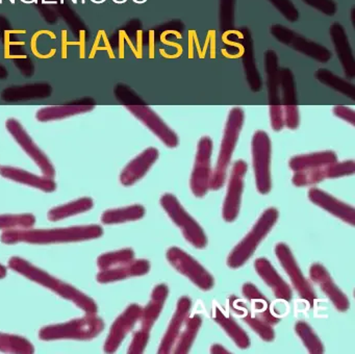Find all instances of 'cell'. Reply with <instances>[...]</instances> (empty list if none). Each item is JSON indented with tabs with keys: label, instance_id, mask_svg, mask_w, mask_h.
Instances as JSON below:
<instances>
[{
	"label": "cell",
	"instance_id": "obj_20",
	"mask_svg": "<svg viewBox=\"0 0 355 354\" xmlns=\"http://www.w3.org/2000/svg\"><path fill=\"white\" fill-rule=\"evenodd\" d=\"M309 198L313 204L323 208L326 212L334 214L351 226L355 225V210L353 206L336 199L334 196L326 193L323 189L311 187L309 191Z\"/></svg>",
	"mask_w": 355,
	"mask_h": 354
},
{
	"label": "cell",
	"instance_id": "obj_44",
	"mask_svg": "<svg viewBox=\"0 0 355 354\" xmlns=\"http://www.w3.org/2000/svg\"><path fill=\"white\" fill-rule=\"evenodd\" d=\"M302 1L307 6L323 12L326 16H334L338 10V6L334 0H302Z\"/></svg>",
	"mask_w": 355,
	"mask_h": 354
},
{
	"label": "cell",
	"instance_id": "obj_45",
	"mask_svg": "<svg viewBox=\"0 0 355 354\" xmlns=\"http://www.w3.org/2000/svg\"><path fill=\"white\" fill-rule=\"evenodd\" d=\"M270 120L274 131H280L284 127V110L282 106H270Z\"/></svg>",
	"mask_w": 355,
	"mask_h": 354
},
{
	"label": "cell",
	"instance_id": "obj_9",
	"mask_svg": "<svg viewBox=\"0 0 355 354\" xmlns=\"http://www.w3.org/2000/svg\"><path fill=\"white\" fill-rule=\"evenodd\" d=\"M169 264L180 274L188 277L195 285L207 292L213 289L215 279L196 260L178 247H171L166 254Z\"/></svg>",
	"mask_w": 355,
	"mask_h": 354
},
{
	"label": "cell",
	"instance_id": "obj_6",
	"mask_svg": "<svg viewBox=\"0 0 355 354\" xmlns=\"http://www.w3.org/2000/svg\"><path fill=\"white\" fill-rule=\"evenodd\" d=\"M162 208H164L172 221L182 229L184 239L198 249L207 247V237L200 225L195 221L180 203L178 198L172 194L162 196Z\"/></svg>",
	"mask_w": 355,
	"mask_h": 354
},
{
	"label": "cell",
	"instance_id": "obj_25",
	"mask_svg": "<svg viewBox=\"0 0 355 354\" xmlns=\"http://www.w3.org/2000/svg\"><path fill=\"white\" fill-rule=\"evenodd\" d=\"M254 268L261 279L273 289L277 299L290 302L293 298V292L290 285L278 274L271 262L266 258H257L254 262Z\"/></svg>",
	"mask_w": 355,
	"mask_h": 354
},
{
	"label": "cell",
	"instance_id": "obj_15",
	"mask_svg": "<svg viewBox=\"0 0 355 354\" xmlns=\"http://www.w3.org/2000/svg\"><path fill=\"white\" fill-rule=\"evenodd\" d=\"M125 108L145 126L148 127L168 148L178 147L180 140L175 131L172 130L153 108L146 104L125 106Z\"/></svg>",
	"mask_w": 355,
	"mask_h": 354
},
{
	"label": "cell",
	"instance_id": "obj_24",
	"mask_svg": "<svg viewBox=\"0 0 355 354\" xmlns=\"http://www.w3.org/2000/svg\"><path fill=\"white\" fill-rule=\"evenodd\" d=\"M168 295H169V289L167 285L164 283L157 285L151 294L150 301L144 308H142L140 318L141 328L138 331L145 337H150L151 329L163 310Z\"/></svg>",
	"mask_w": 355,
	"mask_h": 354
},
{
	"label": "cell",
	"instance_id": "obj_19",
	"mask_svg": "<svg viewBox=\"0 0 355 354\" xmlns=\"http://www.w3.org/2000/svg\"><path fill=\"white\" fill-rule=\"evenodd\" d=\"M240 37L241 50H242V62L244 67L245 76L248 81L251 91L259 92L263 87V81L261 74L257 70V62L254 58V48L250 31L247 27H243L238 31Z\"/></svg>",
	"mask_w": 355,
	"mask_h": 354
},
{
	"label": "cell",
	"instance_id": "obj_5",
	"mask_svg": "<svg viewBox=\"0 0 355 354\" xmlns=\"http://www.w3.org/2000/svg\"><path fill=\"white\" fill-rule=\"evenodd\" d=\"M278 216L279 212L274 208H268L261 214L248 235L232 249L228 255L227 266L230 269L241 268L253 255L257 246L267 237L268 233L277 222Z\"/></svg>",
	"mask_w": 355,
	"mask_h": 354
},
{
	"label": "cell",
	"instance_id": "obj_51",
	"mask_svg": "<svg viewBox=\"0 0 355 354\" xmlns=\"http://www.w3.org/2000/svg\"><path fill=\"white\" fill-rule=\"evenodd\" d=\"M84 33H85L84 31H80V35H82V37H80V41H82V43H83V42L85 41ZM84 52H85V45H84V44H80V58H85Z\"/></svg>",
	"mask_w": 355,
	"mask_h": 354
},
{
	"label": "cell",
	"instance_id": "obj_41",
	"mask_svg": "<svg viewBox=\"0 0 355 354\" xmlns=\"http://www.w3.org/2000/svg\"><path fill=\"white\" fill-rule=\"evenodd\" d=\"M36 224V217L33 214H0L1 230L30 229Z\"/></svg>",
	"mask_w": 355,
	"mask_h": 354
},
{
	"label": "cell",
	"instance_id": "obj_34",
	"mask_svg": "<svg viewBox=\"0 0 355 354\" xmlns=\"http://www.w3.org/2000/svg\"><path fill=\"white\" fill-rule=\"evenodd\" d=\"M201 324H202V319H201L200 314H194L191 318L187 319L184 325V329L180 331L172 352L175 354L189 353L195 339H196Z\"/></svg>",
	"mask_w": 355,
	"mask_h": 354
},
{
	"label": "cell",
	"instance_id": "obj_27",
	"mask_svg": "<svg viewBox=\"0 0 355 354\" xmlns=\"http://www.w3.org/2000/svg\"><path fill=\"white\" fill-rule=\"evenodd\" d=\"M0 175L10 180L16 181L28 187H36L41 191L51 193L57 189V183L53 178L46 176H38L28 171L11 166L0 167Z\"/></svg>",
	"mask_w": 355,
	"mask_h": 354
},
{
	"label": "cell",
	"instance_id": "obj_17",
	"mask_svg": "<svg viewBox=\"0 0 355 354\" xmlns=\"http://www.w3.org/2000/svg\"><path fill=\"white\" fill-rule=\"evenodd\" d=\"M279 89L282 92V110H284V126L288 129L298 128L300 124L299 108L297 104L296 85L294 74L290 68L279 69Z\"/></svg>",
	"mask_w": 355,
	"mask_h": 354
},
{
	"label": "cell",
	"instance_id": "obj_12",
	"mask_svg": "<svg viewBox=\"0 0 355 354\" xmlns=\"http://www.w3.org/2000/svg\"><path fill=\"white\" fill-rule=\"evenodd\" d=\"M355 173L354 160L336 162L318 168L309 170L297 171L292 178L293 185L296 187H307L317 185L328 178H338V177L350 176Z\"/></svg>",
	"mask_w": 355,
	"mask_h": 354
},
{
	"label": "cell",
	"instance_id": "obj_7",
	"mask_svg": "<svg viewBox=\"0 0 355 354\" xmlns=\"http://www.w3.org/2000/svg\"><path fill=\"white\" fill-rule=\"evenodd\" d=\"M252 165L254 170L257 189L263 195H267L272 189L271 180V140L266 131H255L251 142Z\"/></svg>",
	"mask_w": 355,
	"mask_h": 354
},
{
	"label": "cell",
	"instance_id": "obj_14",
	"mask_svg": "<svg viewBox=\"0 0 355 354\" xmlns=\"http://www.w3.org/2000/svg\"><path fill=\"white\" fill-rule=\"evenodd\" d=\"M247 171L248 165L243 160H236L232 165L227 193L222 208V217L226 222H234L238 218Z\"/></svg>",
	"mask_w": 355,
	"mask_h": 354
},
{
	"label": "cell",
	"instance_id": "obj_38",
	"mask_svg": "<svg viewBox=\"0 0 355 354\" xmlns=\"http://www.w3.org/2000/svg\"><path fill=\"white\" fill-rule=\"evenodd\" d=\"M0 352L14 354L35 353V347L26 337L0 332Z\"/></svg>",
	"mask_w": 355,
	"mask_h": 354
},
{
	"label": "cell",
	"instance_id": "obj_46",
	"mask_svg": "<svg viewBox=\"0 0 355 354\" xmlns=\"http://www.w3.org/2000/svg\"><path fill=\"white\" fill-rule=\"evenodd\" d=\"M117 97H119L121 100L135 102V106L145 104L144 101L135 92H132L130 87H125V85H120L117 87Z\"/></svg>",
	"mask_w": 355,
	"mask_h": 354
},
{
	"label": "cell",
	"instance_id": "obj_36",
	"mask_svg": "<svg viewBox=\"0 0 355 354\" xmlns=\"http://www.w3.org/2000/svg\"><path fill=\"white\" fill-rule=\"evenodd\" d=\"M144 206L140 204L126 206V208L107 210L101 216V221L105 224H121L130 221L140 220L144 217Z\"/></svg>",
	"mask_w": 355,
	"mask_h": 354
},
{
	"label": "cell",
	"instance_id": "obj_42",
	"mask_svg": "<svg viewBox=\"0 0 355 354\" xmlns=\"http://www.w3.org/2000/svg\"><path fill=\"white\" fill-rule=\"evenodd\" d=\"M234 4L236 0H220V29L222 33L232 31L234 25Z\"/></svg>",
	"mask_w": 355,
	"mask_h": 354
},
{
	"label": "cell",
	"instance_id": "obj_50",
	"mask_svg": "<svg viewBox=\"0 0 355 354\" xmlns=\"http://www.w3.org/2000/svg\"><path fill=\"white\" fill-rule=\"evenodd\" d=\"M211 353H214V354L230 353V352H228L227 350L225 349V348H223V347H222V346H220V345L211 346Z\"/></svg>",
	"mask_w": 355,
	"mask_h": 354
},
{
	"label": "cell",
	"instance_id": "obj_48",
	"mask_svg": "<svg viewBox=\"0 0 355 354\" xmlns=\"http://www.w3.org/2000/svg\"><path fill=\"white\" fill-rule=\"evenodd\" d=\"M101 31L98 33V35H97L96 41H95L94 46L92 47V50H91L90 56L89 58H93L95 56V54H96V52L98 51V50H107V53H109L110 58H115V56H114L113 50H112L111 45H110L109 40H107V35H105V45L103 46H99L98 44L101 43Z\"/></svg>",
	"mask_w": 355,
	"mask_h": 354
},
{
	"label": "cell",
	"instance_id": "obj_29",
	"mask_svg": "<svg viewBox=\"0 0 355 354\" xmlns=\"http://www.w3.org/2000/svg\"><path fill=\"white\" fill-rule=\"evenodd\" d=\"M211 318L224 329L228 337L234 342L241 349L250 347V339L246 331L236 322L234 318L226 314L219 306H215L211 312Z\"/></svg>",
	"mask_w": 355,
	"mask_h": 354
},
{
	"label": "cell",
	"instance_id": "obj_4",
	"mask_svg": "<svg viewBox=\"0 0 355 354\" xmlns=\"http://www.w3.org/2000/svg\"><path fill=\"white\" fill-rule=\"evenodd\" d=\"M105 329V322L96 314H87L80 319H73L61 324L49 325L39 331V339L42 341L57 339H78L89 341L95 339Z\"/></svg>",
	"mask_w": 355,
	"mask_h": 354
},
{
	"label": "cell",
	"instance_id": "obj_8",
	"mask_svg": "<svg viewBox=\"0 0 355 354\" xmlns=\"http://www.w3.org/2000/svg\"><path fill=\"white\" fill-rule=\"evenodd\" d=\"M270 33L280 43L290 46L299 53L304 54L317 62H327L331 60L332 52L327 47L302 37L284 25H272Z\"/></svg>",
	"mask_w": 355,
	"mask_h": 354
},
{
	"label": "cell",
	"instance_id": "obj_26",
	"mask_svg": "<svg viewBox=\"0 0 355 354\" xmlns=\"http://www.w3.org/2000/svg\"><path fill=\"white\" fill-rule=\"evenodd\" d=\"M230 305L232 310L261 337V339L272 342L275 339V332L272 328V325L268 324L261 317L257 316L247 306L246 303L241 301L236 296H232L230 298Z\"/></svg>",
	"mask_w": 355,
	"mask_h": 354
},
{
	"label": "cell",
	"instance_id": "obj_49",
	"mask_svg": "<svg viewBox=\"0 0 355 354\" xmlns=\"http://www.w3.org/2000/svg\"><path fill=\"white\" fill-rule=\"evenodd\" d=\"M76 45L78 43H70L67 40V31H63V37H62V58H67L68 45Z\"/></svg>",
	"mask_w": 355,
	"mask_h": 354
},
{
	"label": "cell",
	"instance_id": "obj_35",
	"mask_svg": "<svg viewBox=\"0 0 355 354\" xmlns=\"http://www.w3.org/2000/svg\"><path fill=\"white\" fill-rule=\"evenodd\" d=\"M93 206H94V201L92 198H80V199L74 200L69 203L51 208L47 214V218L49 221L57 222V221L88 212V210H92Z\"/></svg>",
	"mask_w": 355,
	"mask_h": 354
},
{
	"label": "cell",
	"instance_id": "obj_11",
	"mask_svg": "<svg viewBox=\"0 0 355 354\" xmlns=\"http://www.w3.org/2000/svg\"><path fill=\"white\" fill-rule=\"evenodd\" d=\"M6 127H7V130L9 131L10 135L17 142L18 145L38 165L44 176L53 178L55 175V169L53 162L49 160V156L37 146L34 140L31 137L28 131L22 126L21 123L16 119L10 118L6 122Z\"/></svg>",
	"mask_w": 355,
	"mask_h": 354
},
{
	"label": "cell",
	"instance_id": "obj_1",
	"mask_svg": "<svg viewBox=\"0 0 355 354\" xmlns=\"http://www.w3.org/2000/svg\"><path fill=\"white\" fill-rule=\"evenodd\" d=\"M103 235V227L99 225L66 227L51 229H18L5 230L0 235V241L8 245L17 243L45 244L72 243L98 239Z\"/></svg>",
	"mask_w": 355,
	"mask_h": 354
},
{
	"label": "cell",
	"instance_id": "obj_30",
	"mask_svg": "<svg viewBox=\"0 0 355 354\" xmlns=\"http://www.w3.org/2000/svg\"><path fill=\"white\" fill-rule=\"evenodd\" d=\"M242 291L245 298L250 301L252 312H255L257 316L261 317L270 325L277 324L278 322H280V318L272 314L271 306H270V302L268 301L267 298L263 297V294L255 285L250 283H246L243 285Z\"/></svg>",
	"mask_w": 355,
	"mask_h": 354
},
{
	"label": "cell",
	"instance_id": "obj_52",
	"mask_svg": "<svg viewBox=\"0 0 355 354\" xmlns=\"http://www.w3.org/2000/svg\"><path fill=\"white\" fill-rule=\"evenodd\" d=\"M7 268L3 264H0V279L5 278L7 276Z\"/></svg>",
	"mask_w": 355,
	"mask_h": 354
},
{
	"label": "cell",
	"instance_id": "obj_37",
	"mask_svg": "<svg viewBox=\"0 0 355 354\" xmlns=\"http://www.w3.org/2000/svg\"><path fill=\"white\" fill-rule=\"evenodd\" d=\"M315 77L320 83L327 85L328 87H331L334 91L347 96V97L350 98V99H355L354 85L350 83V81H347V79L342 78V77L334 74V73H332L331 71L328 70V69H318V70L315 71Z\"/></svg>",
	"mask_w": 355,
	"mask_h": 354
},
{
	"label": "cell",
	"instance_id": "obj_28",
	"mask_svg": "<svg viewBox=\"0 0 355 354\" xmlns=\"http://www.w3.org/2000/svg\"><path fill=\"white\" fill-rule=\"evenodd\" d=\"M150 271V262L146 260H137L122 266L99 271L96 279L99 283H111L123 280L130 277L143 276Z\"/></svg>",
	"mask_w": 355,
	"mask_h": 354
},
{
	"label": "cell",
	"instance_id": "obj_47",
	"mask_svg": "<svg viewBox=\"0 0 355 354\" xmlns=\"http://www.w3.org/2000/svg\"><path fill=\"white\" fill-rule=\"evenodd\" d=\"M334 116L346 121V122L350 123L352 126H354L355 112L352 108H347V106H336L334 108Z\"/></svg>",
	"mask_w": 355,
	"mask_h": 354
},
{
	"label": "cell",
	"instance_id": "obj_22",
	"mask_svg": "<svg viewBox=\"0 0 355 354\" xmlns=\"http://www.w3.org/2000/svg\"><path fill=\"white\" fill-rule=\"evenodd\" d=\"M159 152L157 148L149 147L135 158L132 162H128L120 174V183L122 185L130 187L138 183L150 170L151 167L159 158Z\"/></svg>",
	"mask_w": 355,
	"mask_h": 354
},
{
	"label": "cell",
	"instance_id": "obj_2",
	"mask_svg": "<svg viewBox=\"0 0 355 354\" xmlns=\"http://www.w3.org/2000/svg\"><path fill=\"white\" fill-rule=\"evenodd\" d=\"M8 266L10 267L11 270L24 275L30 280L43 285L47 289H53L55 293L63 297L64 299L73 302L86 314H97V312H98L97 304L95 303L92 298L89 297L76 287H72L69 283H64V281L60 280V279L55 278V276L47 273L46 271L34 266L28 260L18 258V256H14L8 262Z\"/></svg>",
	"mask_w": 355,
	"mask_h": 354
},
{
	"label": "cell",
	"instance_id": "obj_16",
	"mask_svg": "<svg viewBox=\"0 0 355 354\" xmlns=\"http://www.w3.org/2000/svg\"><path fill=\"white\" fill-rule=\"evenodd\" d=\"M142 306L130 304L125 310L116 319L112 325L109 335L105 339L103 350L105 353H114L117 351L126 335L132 330L137 322L140 321Z\"/></svg>",
	"mask_w": 355,
	"mask_h": 354
},
{
	"label": "cell",
	"instance_id": "obj_39",
	"mask_svg": "<svg viewBox=\"0 0 355 354\" xmlns=\"http://www.w3.org/2000/svg\"><path fill=\"white\" fill-rule=\"evenodd\" d=\"M134 258V250L125 248V249L118 250V251L101 254L97 258V266H98L99 271L107 270V269H113L122 266V264H128V262H132Z\"/></svg>",
	"mask_w": 355,
	"mask_h": 354
},
{
	"label": "cell",
	"instance_id": "obj_31",
	"mask_svg": "<svg viewBox=\"0 0 355 354\" xmlns=\"http://www.w3.org/2000/svg\"><path fill=\"white\" fill-rule=\"evenodd\" d=\"M266 74H267L268 100L270 106H280L279 68L278 56L274 50H267L265 53Z\"/></svg>",
	"mask_w": 355,
	"mask_h": 354
},
{
	"label": "cell",
	"instance_id": "obj_10",
	"mask_svg": "<svg viewBox=\"0 0 355 354\" xmlns=\"http://www.w3.org/2000/svg\"><path fill=\"white\" fill-rule=\"evenodd\" d=\"M211 154L213 141L211 137L205 135L199 140L195 164L191 175L190 187L195 197H205L209 192L211 176Z\"/></svg>",
	"mask_w": 355,
	"mask_h": 354
},
{
	"label": "cell",
	"instance_id": "obj_23",
	"mask_svg": "<svg viewBox=\"0 0 355 354\" xmlns=\"http://www.w3.org/2000/svg\"><path fill=\"white\" fill-rule=\"evenodd\" d=\"M329 33L336 56L344 69L345 75L348 78H354L355 58L344 26L338 22L332 23L329 28Z\"/></svg>",
	"mask_w": 355,
	"mask_h": 354
},
{
	"label": "cell",
	"instance_id": "obj_21",
	"mask_svg": "<svg viewBox=\"0 0 355 354\" xmlns=\"http://www.w3.org/2000/svg\"><path fill=\"white\" fill-rule=\"evenodd\" d=\"M191 307H192V300L184 296L178 299L176 310L170 321L169 326L166 330L165 335L162 339L161 345L159 347V354L171 353L178 335L186 323L187 319L190 316Z\"/></svg>",
	"mask_w": 355,
	"mask_h": 354
},
{
	"label": "cell",
	"instance_id": "obj_3",
	"mask_svg": "<svg viewBox=\"0 0 355 354\" xmlns=\"http://www.w3.org/2000/svg\"><path fill=\"white\" fill-rule=\"evenodd\" d=\"M244 110L242 108L234 106L230 110L227 121H226L225 129H224L217 165H216L215 170L211 172L209 189L218 191L225 183L228 167H230L232 154L236 149L239 137H240L241 130L244 124Z\"/></svg>",
	"mask_w": 355,
	"mask_h": 354
},
{
	"label": "cell",
	"instance_id": "obj_13",
	"mask_svg": "<svg viewBox=\"0 0 355 354\" xmlns=\"http://www.w3.org/2000/svg\"><path fill=\"white\" fill-rule=\"evenodd\" d=\"M275 254L277 256L278 262H280L282 268L290 277L299 297L306 301L309 305L313 306L315 299H317V295L303 273L301 272L290 248L286 244H277L275 247Z\"/></svg>",
	"mask_w": 355,
	"mask_h": 354
},
{
	"label": "cell",
	"instance_id": "obj_18",
	"mask_svg": "<svg viewBox=\"0 0 355 354\" xmlns=\"http://www.w3.org/2000/svg\"><path fill=\"white\" fill-rule=\"evenodd\" d=\"M309 277L315 285H319L320 289L332 302L336 310L344 312L349 310L350 302H349L348 297L334 283V279L323 264H311V269H309Z\"/></svg>",
	"mask_w": 355,
	"mask_h": 354
},
{
	"label": "cell",
	"instance_id": "obj_43",
	"mask_svg": "<svg viewBox=\"0 0 355 354\" xmlns=\"http://www.w3.org/2000/svg\"><path fill=\"white\" fill-rule=\"evenodd\" d=\"M272 6L290 22H296L299 19L298 8L292 0H269Z\"/></svg>",
	"mask_w": 355,
	"mask_h": 354
},
{
	"label": "cell",
	"instance_id": "obj_32",
	"mask_svg": "<svg viewBox=\"0 0 355 354\" xmlns=\"http://www.w3.org/2000/svg\"><path fill=\"white\" fill-rule=\"evenodd\" d=\"M338 162V156L334 151H320L315 153L301 154L293 156L290 160V168L294 172L297 171L309 170V169L318 168Z\"/></svg>",
	"mask_w": 355,
	"mask_h": 354
},
{
	"label": "cell",
	"instance_id": "obj_33",
	"mask_svg": "<svg viewBox=\"0 0 355 354\" xmlns=\"http://www.w3.org/2000/svg\"><path fill=\"white\" fill-rule=\"evenodd\" d=\"M94 106L88 104H69V106H47L41 108L37 112V120L40 122H49V121L62 120L67 117L76 116V115L85 114L94 110Z\"/></svg>",
	"mask_w": 355,
	"mask_h": 354
},
{
	"label": "cell",
	"instance_id": "obj_40",
	"mask_svg": "<svg viewBox=\"0 0 355 354\" xmlns=\"http://www.w3.org/2000/svg\"><path fill=\"white\" fill-rule=\"evenodd\" d=\"M295 331H296L297 335L300 337L303 345L309 350V353H323V344H322L318 335H315V331L311 329V327L306 322H303V321L297 322L296 325H295Z\"/></svg>",
	"mask_w": 355,
	"mask_h": 354
}]
</instances>
